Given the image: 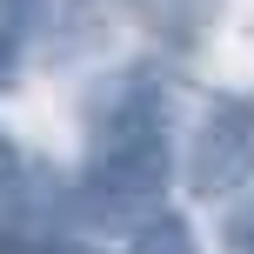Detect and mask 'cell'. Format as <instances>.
<instances>
[{
    "label": "cell",
    "mask_w": 254,
    "mask_h": 254,
    "mask_svg": "<svg viewBox=\"0 0 254 254\" xmlns=\"http://www.w3.org/2000/svg\"><path fill=\"white\" fill-rule=\"evenodd\" d=\"M254 181V101H214L188 140V194L228 201Z\"/></svg>",
    "instance_id": "2"
},
{
    "label": "cell",
    "mask_w": 254,
    "mask_h": 254,
    "mask_svg": "<svg viewBox=\"0 0 254 254\" xmlns=\"http://www.w3.org/2000/svg\"><path fill=\"white\" fill-rule=\"evenodd\" d=\"M13 194H20V147L0 134V207H13Z\"/></svg>",
    "instance_id": "4"
},
{
    "label": "cell",
    "mask_w": 254,
    "mask_h": 254,
    "mask_svg": "<svg viewBox=\"0 0 254 254\" xmlns=\"http://www.w3.org/2000/svg\"><path fill=\"white\" fill-rule=\"evenodd\" d=\"M7 67H13V34L0 27V80H7Z\"/></svg>",
    "instance_id": "7"
},
{
    "label": "cell",
    "mask_w": 254,
    "mask_h": 254,
    "mask_svg": "<svg viewBox=\"0 0 254 254\" xmlns=\"http://www.w3.org/2000/svg\"><path fill=\"white\" fill-rule=\"evenodd\" d=\"M228 241H234V254H254V201L234 214V228H228Z\"/></svg>",
    "instance_id": "5"
},
{
    "label": "cell",
    "mask_w": 254,
    "mask_h": 254,
    "mask_svg": "<svg viewBox=\"0 0 254 254\" xmlns=\"http://www.w3.org/2000/svg\"><path fill=\"white\" fill-rule=\"evenodd\" d=\"M34 254H94V248H80V241H47V248H34Z\"/></svg>",
    "instance_id": "6"
},
{
    "label": "cell",
    "mask_w": 254,
    "mask_h": 254,
    "mask_svg": "<svg viewBox=\"0 0 254 254\" xmlns=\"http://www.w3.org/2000/svg\"><path fill=\"white\" fill-rule=\"evenodd\" d=\"M121 254H201V241H194V228L181 214H147L134 234H127Z\"/></svg>",
    "instance_id": "3"
},
{
    "label": "cell",
    "mask_w": 254,
    "mask_h": 254,
    "mask_svg": "<svg viewBox=\"0 0 254 254\" xmlns=\"http://www.w3.org/2000/svg\"><path fill=\"white\" fill-rule=\"evenodd\" d=\"M13 7H27V0H0V13H13Z\"/></svg>",
    "instance_id": "8"
},
{
    "label": "cell",
    "mask_w": 254,
    "mask_h": 254,
    "mask_svg": "<svg viewBox=\"0 0 254 254\" xmlns=\"http://www.w3.org/2000/svg\"><path fill=\"white\" fill-rule=\"evenodd\" d=\"M114 101L94 107V161L74 188L87 221H134L140 207H161L174 147H167V101L147 80H114Z\"/></svg>",
    "instance_id": "1"
}]
</instances>
